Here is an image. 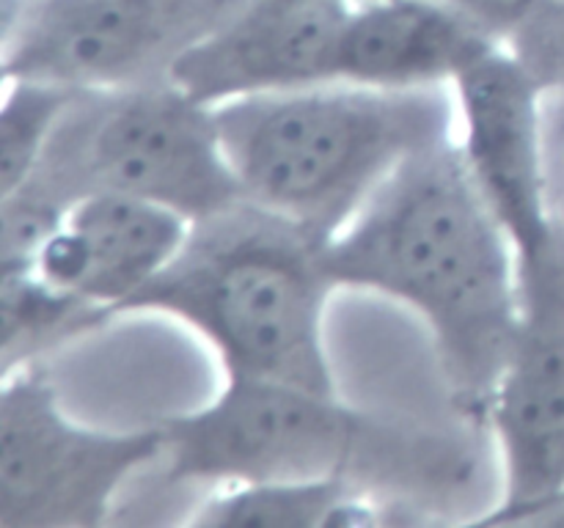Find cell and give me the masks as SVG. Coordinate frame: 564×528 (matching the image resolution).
I'll return each mask as SVG.
<instances>
[{"label": "cell", "mask_w": 564, "mask_h": 528, "mask_svg": "<svg viewBox=\"0 0 564 528\" xmlns=\"http://www.w3.org/2000/svg\"><path fill=\"white\" fill-rule=\"evenodd\" d=\"M77 91L33 77H3L0 108V187L20 190L42 163Z\"/></svg>", "instance_id": "obj_15"}, {"label": "cell", "mask_w": 564, "mask_h": 528, "mask_svg": "<svg viewBox=\"0 0 564 528\" xmlns=\"http://www.w3.org/2000/svg\"><path fill=\"white\" fill-rule=\"evenodd\" d=\"M518 270V336L485 413L505 473L499 504L564 484V223Z\"/></svg>", "instance_id": "obj_9"}, {"label": "cell", "mask_w": 564, "mask_h": 528, "mask_svg": "<svg viewBox=\"0 0 564 528\" xmlns=\"http://www.w3.org/2000/svg\"><path fill=\"white\" fill-rule=\"evenodd\" d=\"M14 193L55 209L94 193H119L165 204L191 220L242 201L215 110L171 77L77 91L39 168Z\"/></svg>", "instance_id": "obj_5"}, {"label": "cell", "mask_w": 564, "mask_h": 528, "mask_svg": "<svg viewBox=\"0 0 564 528\" xmlns=\"http://www.w3.org/2000/svg\"><path fill=\"white\" fill-rule=\"evenodd\" d=\"M471 526H521V528H564V484L534 498L499 504L468 520Z\"/></svg>", "instance_id": "obj_16"}, {"label": "cell", "mask_w": 564, "mask_h": 528, "mask_svg": "<svg viewBox=\"0 0 564 528\" xmlns=\"http://www.w3.org/2000/svg\"><path fill=\"white\" fill-rule=\"evenodd\" d=\"M339 289L389 297L433 339L452 405L485 424L521 319L510 234L468 174L455 135L411 154L328 240Z\"/></svg>", "instance_id": "obj_1"}, {"label": "cell", "mask_w": 564, "mask_h": 528, "mask_svg": "<svg viewBox=\"0 0 564 528\" xmlns=\"http://www.w3.org/2000/svg\"><path fill=\"white\" fill-rule=\"evenodd\" d=\"M441 3H449L455 9L466 11V14L488 25L490 31L499 33L507 42L512 31L532 14L538 0H441Z\"/></svg>", "instance_id": "obj_17"}, {"label": "cell", "mask_w": 564, "mask_h": 528, "mask_svg": "<svg viewBox=\"0 0 564 528\" xmlns=\"http://www.w3.org/2000/svg\"><path fill=\"white\" fill-rule=\"evenodd\" d=\"M0 317H3V344H0L3 374L42 363V358L58 346L110 322L97 306L47 284L28 270L3 273Z\"/></svg>", "instance_id": "obj_14"}, {"label": "cell", "mask_w": 564, "mask_h": 528, "mask_svg": "<svg viewBox=\"0 0 564 528\" xmlns=\"http://www.w3.org/2000/svg\"><path fill=\"white\" fill-rule=\"evenodd\" d=\"M545 88L501 42L452 86L455 146L516 245L532 256L560 229L543 148Z\"/></svg>", "instance_id": "obj_8"}, {"label": "cell", "mask_w": 564, "mask_h": 528, "mask_svg": "<svg viewBox=\"0 0 564 528\" xmlns=\"http://www.w3.org/2000/svg\"><path fill=\"white\" fill-rule=\"evenodd\" d=\"M501 42L441 0H352L336 50V80L386 91L452 88Z\"/></svg>", "instance_id": "obj_12"}, {"label": "cell", "mask_w": 564, "mask_h": 528, "mask_svg": "<svg viewBox=\"0 0 564 528\" xmlns=\"http://www.w3.org/2000/svg\"><path fill=\"white\" fill-rule=\"evenodd\" d=\"M191 226L165 204L94 193L64 209L28 273L83 297L113 322L169 267Z\"/></svg>", "instance_id": "obj_11"}, {"label": "cell", "mask_w": 564, "mask_h": 528, "mask_svg": "<svg viewBox=\"0 0 564 528\" xmlns=\"http://www.w3.org/2000/svg\"><path fill=\"white\" fill-rule=\"evenodd\" d=\"M174 482L334 479L389 506L444 504L471 484L477 460L457 435L364 410L339 391L224 377L204 405L160 421Z\"/></svg>", "instance_id": "obj_2"}, {"label": "cell", "mask_w": 564, "mask_h": 528, "mask_svg": "<svg viewBox=\"0 0 564 528\" xmlns=\"http://www.w3.org/2000/svg\"><path fill=\"white\" fill-rule=\"evenodd\" d=\"M160 460V424L138 429L91 427L66 413L42 363L3 374V528L105 526L124 484Z\"/></svg>", "instance_id": "obj_6"}, {"label": "cell", "mask_w": 564, "mask_h": 528, "mask_svg": "<svg viewBox=\"0 0 564 528\" xmlns=\"http://www.w3.org/2000/svg\"><path fill=\"white\" fill-rule=\"evenodd\" d=\"M242 201L330 237L411 154L455 135L444 88L386 91L345 80L218 105Z\"/></svg>", "instance_id": "obj_4"}, {"label": "cell", "mask_w": 564, "mask_h": 528, "mask_svg": "<svg viewBox=\"0 0 564 528\" xmlns=\"http://www.w3.org/2000/svg\"><path fill=\"white\" fill-rule=\"evenodd\" d=\"M350 6L352 0H242L182 55L171 80L209 108L336 80Z\"/></svg>", "instance_id": "obj_10"}, {"label": "cell", "mask_w": 564, "mask_h": 528, "mask_svg": "<svg viewBox=\"0 0 564 528\" xmlns=\"http://www.w3.org/2000/svg\"><path fill=\"white\" fill-rule=\"evenodd\" d=\"M386 501L334 479H270L215 487L191 526L204 528H341L375 526Z\"/></svg>", "instance_id": "obj_13"}, {"label": "cell", "mask_w": 564, "mask_h": 528, "mask_svg": "<svg viewBox=\"0 0 564 528\" xmlns=\"http://www.w3.org/2000/svg\"><path fill=\"white\" fill-rule=\"evenodd\" d=\"M334 292L325 237L237 201L193 220L180 253L121 317L185 324L213 346L224 377L339 391L325 339Z\"/></svg>", "instance_id": "obj_3"}, {"label": "cell", "mask_w": 564, "mask_h": 528, "mask_svg": "<svg viewBox=\"0 0 564 528\" xmlns=\"http://www.w3.org/2000/svg\"><path fill=\"white\" fill-rule=\"evenodd\" d=\"M242 0H3V77L72 91L169 80Z\"/></svg>", "instance_id": "obj_7"}]
</instances>
